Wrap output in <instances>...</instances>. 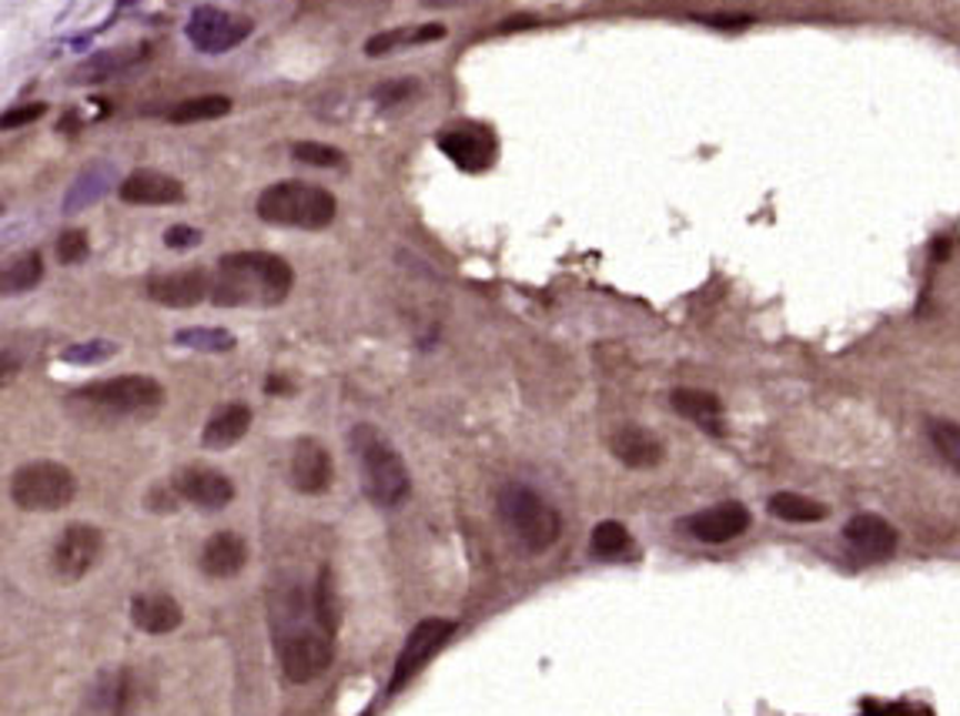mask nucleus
Instances as JSON below:
<instances>
[{"instance_id": "f257e3e1", "label": "nucleus", "mask_w": 960, "mask_h": 716, "mask_svg": "<svg viewBox=\"0 0 960 716\" xmlns=\"http://www.w3.org/2000/svg\"><path fill=\"white\" fill-rule=\"evenodd\" d=\"M272 633L288 683H312L331 666L335 633H328L312 606V590L285 586L272 593Z\"/></svg>"}, {"instance_id": "f03ea898", "label": "nucleus", "mask_w": 960, "mask_h": 716, "mask_svg": "<svg viewBox=\"0 0 960 716\" xmlns=\"http://www.w3.org/2000/svg\"><path fill=\"white\" fill-rule=\"evenodd\" d=\"M295 272L272 252L222 255L212 275V301L222 308H272L292 295Z\"/></svg>"}, {"instance_id": "7ed1b4c3", "label": "nucleus", "mask_w": 960, "mask_h": 716, "mask_svg": "<svg viewBox=\"0 0 960 716\" xmlns=\"http://www.w3.org/2000/svg\"><path fill=\"white\" fill-rule=\"evenodd\" d=\"M351 452L358 459L361 489L378 509H396L412 492V475L399 449L381 436L375 426H355L351 429Z\"/></svg>"}, {"instance_id": "20e7f679", "label": "nucleus", "mask_w": 960, "mask_h": 716, "mask_svg": "<svg viewBox=\"0 0 960 716\" xmlns=\"http://www.w3.org/2000/svg\"><path fill=\"white\" fill-rule=\"evenodd\" d=\"M255 212L262 222L278 225V228H302V232H321L335 222L338 215V202L328 188L321 185H308V182H278L268 185L258 202Z\"/></svg>"}, {"instance_id": "39448f33", "label": "nucleus", "mask_w": 960, "mask_h": 716, "mask_svg": "<svg viewBox=\"0 0 960 716\" xmlns=\"http://www.w3.org/2000/svg\"><path fill=\"white\" fill-rule=\"evenodd\" d=\"M71 406L104 419H147L164 406V386L151 376H114L78 389Z\"/></svg>"}, {"instance_id": "423d86ee", "label": "nucleus", "mask_w": 960, "mask_h": 716, "mask_svg": "<svg viewBox=\"0 0 960 716\" xmlns=\"http://www.w3.org/2000/svg\"><path fill=\"white\" fill-rule=\"evenodd\" d=\"M499 519L512 532V540L532 556L552 550L559 532H562L559 512L535 489H529L522 482H509L499 492Z\"/></svg>"}, {"instance_id": "0eeeda50", "label": "nucleus", "mask_w": 960, "mask_h": 716, "mask_svg": "<svg viewBox=\"0 0 960 716\" xmlns=\"http://www.w3.org/2000/svg\"><path fill=\"white\" fill-rule=\"evenodd\" d=\"M78 479L54 459H38L11 475V499L24 512H61L74 502Z\"/></svg>"}, {"instance_id": "6e6552de", "label": "nucleus", "mask_w": 960, "mask_h": 716, "mask_svg": "<svg viewBox=\"0 0 960 716\" xmlns=\"http://www.w3.org/2000/svg\"><path fill=\"white\" fill-rule=\"evenodd\" d=\"M255 31V24L242 14H228L222 8L202 4L191 11L187 24H184V38L195 44L202 54H225L232 48H238L248 34Z\"/></svg>"}, {"instance_id": "1a4fd4ad", "label": "nucleus", "mask_w": 960, "mask_h": 716, "mask_svg": "<svg viewBox=\"0 0 960 716\" xmlns=\"http://www.w3.org/2000/svg\"><path fill=\"white\" fill-rule=\"evenodd\" d=\"M104 550V532L91 522H74L61 532V540L51 553V570L61 583L84 580Z\"/></svg>"}, {"instance_id": "9d476101", "label": "nucleus", "mask_w": 960, "mask_h": 716, "mask_svg": "<svg viewBox=\"0 0 960 716\" xmlns=\"http://www.w3.org/2000/svg\"><path fill=\"white\" fill-rule=\"evenodd\" d=\"M452 633H456V623H452V620H442V616L422 620V623L409 633V640H406V646H402V653H399V659H396V669H392V679H389V693L396 696L399 689H406V686L412 683V676L452 640Z\"/></svg>"}, {"instance_id": "9b49d317", "label": "nucleus", "mask_w": 960, "mask_h": 716, "mask_svg": "<svg viewBox=\"0 0 960 716\" xmlns=\"http://www.w3.org/2000/svg\"><path fill=\"white\" fill-rule=\"evenodd\" d=\"M680 529L690 532L696 543L719 546V543H729L749 529V509L743 502H719V505H709V509L686 515L680 522Z\"/></svg>"}, {"instance_id": "f8f14e48", "label": "nucleus", "mask_w": 960, "mask_h": 716, "mask_svg": "<svg viewBox=\"0 0 960 716\" xmlns=\"http://www.w3.org/2000/svg\"><path fill=\"white\" fill-rule=\"evenodd\" d=\"M171 489L184 502L198 505V509H208V512H218V509H225L235 499V482L225 472L212 469V466H184V469H177Z\"/></svg>"}, {"instance_id": "ddd939ff", "label": "nucleus", "mask_w": 960, "mask_h": 716, "mask_svg": "<svg viewBox=\"0 0 960 716\" xmlns=\"http://www.w3.org/2000/svg\"><path fill=\"white\" fill-rule=\"evenodd\" d=\"M147 298L164 308H195L212 298V275L205 268L164 272L147 282Z\"/></svg>"}, {"instance_id": "4468645a", "label": "nucleus", "mask_w": 960, "mask_h": 716, "mask_svg": "<svg viewBox=\"0 0 960 716\" xmlns=\"http://www.w3.org/2000/svg\"><path fill=\"white\" fill-rule=\"evenodd\" d=\"M331 475H335V466H331L328 449H325L318 439L302 436V439L292 446V459H288V479H292V485H295L302 495H321V492L331 485Z\"/></svg>"}, {"instance_id": "2eb2a0df", "label": "nucleus", "mask_w": 960, "mask_h": 716, "mask_svg": "<svg viewBox=\"0 0 960 716\" xmlns=\"http://www.w3.org/2000/svg\"><path fill=\"white\" fill-rule=\"evenodd\" d=\"M844 540L854 550V556L864 563H884L897 553V529L874 512L854 515L844 525Z\"/></svg>"}, {"instance_id": "dca6fc26", "label": "nucleus", "mask_w": 960, "mask_h": 716, "mask_svg": "<svg viewBox=\"0 0 960 716\" xmlns=\"http://www.w3.org/2000/svg\"><path fill=\"white\" fill-rule=\"evenodd\" d=\"M121 202L127 205H141V208H167V205H177L184 202V185L177 182V177L164 174V171H154V167H137L131 171L121 188H118Z\"/></svg>"}, {"instance_id": "f3484780", "label": "nucleus", "mask_w": 960, "mask_h": 716, "mask_svg": "<svg viewBox=\"0 0 960 716\" xmlns=\"http://www.w3.org/2000/svg\"><path fill=\"white\" fill-rule=\"evenodd\" d=\"M202 573L212 580H232L245 570L248 563V543L242 540L238 532L222 529L215 535H208V543L202 546Z\"/></svg>"}, {"instance_id": "a211bd4d", "label": "nucleus", "mask_w": 960, "mask_h": 716, "mask_svg": "<svg viewBox=\"0 0 960 716\" xmlns=\"http://www.w3.org/2000/svg\"><path fill=\"white\" fill-rule=\"evenodd\" d=\"M439 147L466 171H482L496 157V141L486 127H456L439 134Z\"/></svg>"}, {"instance_id": "6ab92c4d", "label": "nucleus", "mask_w": 960, "mask_h": 716, "mask_svg": "<svg viewBox=\"0 0 960 716\" xmlns=\"http://www.w3.org/2000/svg\"><path fill=\"white\" fill-rule=\"evenodd\" d=\"M610 452L630 469H656L666 456L663 442L643 426H623L610 436Z\"/></svg>"}, {"instance_id": "aec40b11", "label": "nucleus", "mask_w": 960, "mask_h": 716, "mask_svg": "<svg viewBox=\"0 0 960 716\" xmlns=\"http://www.w3.org/2000/svg\"><path fill=\"white\" fill-rule=\"evenodd\" d=\"M181 603L167 593H137L131 600V623L147 636H164L181 626Z\"/></svg>"}, {"instance_id": "412c9836", "label": "nucleus", "mask_w": 960, "mask_h": 716, "mask_svg": "<svg viewBox=\"0 0 960 716\" xmlns=\"http://www.w3.org/2000/svg\"><path fill=\"white\" fill-rule=\"evenodd\" d=\"M252 429V409L245 402H228L212 412V419L202 429V446L212 452H225L235 442H242Z\"/></svg>"}, {"instance_id": "4be33fe9", "label": "nucleus", "mask_w": 960, "mask_h": 716, "mask_svg": "<svg viewBox=\"0 0 960 716\" xmlns=\"http://www.w3.org/2000/svg\"><path fill=\"white\" fill-rule=\"evenodd\" d=\"M670 406L709 436H723V402L703 389H673Z\"/></svg>"}, {"instance_id": "5701e85b", "label": "nucleus", "mask_w": 960, "mask_h": 716, "mask_svg": "<svg viewBox=\"0 0 960 716\" xmlns=\"http://www.w3.org/2000/svg\"><path fill=\"white\" fill-rule=\"evenodd\" d=\"M446 28L442 24H422V28H399V31H381L375 38L365 41V54L368 58H381V54H392L399 48H416V44H432L442 41Z\"/></svg>"}, {"instance_id": "b1692460", "label": "nucleus", "mask_w": 960, "mask_h": 716, "mask_svg": "<svg viewBox=\"0 0 960 716\" xmlns=\"http://www.w3.org/2000/svg\"><path fill=\"white\" fill-rule=\"evenodd\" d=\"M232 114V98L225 94H198V98H187L181 104H174L167 111L171 124H198V121H218Z\"/></svg>"}, {"instance_id": "393cba45", "label": "nucleus", "mask_w": 960, "mask_h": 716, "mask_svg": "<svg viewBox=\"0 0 960 716\" xmlns=\"http://www.w3.org/2000/svg\"><path fill=\"white\" fill-rule=\"evenodd\" d=\"M770 512L784 522H820V519H827L830 509L810 495H800V492H777V495H770Z\"/></svg>"}, {"instance_id": "a878e982", "label": "nucleus", "mask_w": 960, "mask_h": 716, "mask_svg": "<svg viewBox=\"0 0 960 716\" xmlns=\"http://www.w3.org/2000/svg\"><path fill=\"white\" fill-rule=\"evenodd\" d=\"M630 546H633V535H630V529H626L623 522H616V519L600 522V525L593 529V535H590V553L600 556V560H620V556L630 553Z\"/></svg>"}, {"instance_id": "bb28decb", "label": "nucleus", "mask_w": 960, "mask_h": 716, "mask_svg": "<svg viewBox=\"0 0 960 716\" xmlns=\"http://www.w3.org/2000/svg\"><path fill=\"white\" fill-rule=\"evenodd\" d=\"M41 278H44V258H41V252L18 255V258L8 262V268H4V295L31 291V288L41 285Z\"/></svg>"}, {"instance_id": "cd10ccee", "label": "nucleus", "mask_w": 960, "mask_h": 716, "mask_svg": "<svg viewBox=\"0 0 960 716\" xmlns=\"http://www.w3.org/2000/svg\"><path fill=\"white\" fill-rule=\"evenodd\" d=\"M312 606H315V616L318 623L338 636V626H341V606H338V593H335V580H331V570L325 566L312 586Z\"/></svg>"}, {"instance_id": "c85d7f7f", "label": "nucleus", "mask_w": 960, "mask_h": 716, "mask_svg": "<svg viewBox=\"0 0 960 716\" xmlns=\"http://www.w3.org/2000/svg\"><path fill=\"white\" fill-rule=\"evenodd\" d=\"M137 58H144V51H127V48H121V51H104V54L91 58L88 64H81V71L74 74V81H81V84L104 81V78H111V74H118V71H127Z\"/></svg>"}, {"instance_id": "c756f323", "label": "nucleus", "mask_w": 960, "mask_h": 716, "mask_svg": "<svg viewBox=\"0 0 960 716\" xmlns=\"http://www.w3.org/2000/svg\"><path fill=\"white\" fill-rule=\"evenodd\" d=\"M177 345L187 348H198V351H232L235 348V335L225 328H181L174 335Z\"/></svg>"}, {"instance_id": "7c9ffc66", "label": "nucleus", "mask_w": 960, "mask_h": 716, "mask_svg": "<svg viewBox=\"0 0 960 716\" xmlns=\"http://www.w3.org/2000/svg\"><path fill=\"white\" fill-rule=\"evenodd\" d=\"M930 442L937 449V456L960 475V426L957 422H930Z\"/></svg>"}, {"instance_id": "2f4dec72", "label": "nucleus", "mask_w": 960, "mask_h": 716, "mask_svg": "<svg viewBox=\"0 0 960 716\" xmlns=\"http://www.w3.org/2000/svg\"><path fill=\"white\" fill-rule=\"evenodd\" d=\"M292 154H295V161L312 164V167H338L345 161V154L335 144H325V141H298L292 147Z\"/></svg>"}, {"instance_id": "473e14b6", "label": "nucleus", "mask_w": 960, "mask_h": 716, "mask_svg": "<svg viewBox=\"0 0 960 716\" xmlns=\"http://www.w3.org/2000/svg\"><path fill=\"white\" fill-rule=\"evenodd\" d=\"M54 255H58L61 265H81V262L91 255L88 232H81V228H68V232H61V238H58V245H54Z\"/></svg>"}, {"instance_id": "72a5a7b5", "label": "nucleus", "mask_w": 960, "mask_h": 716, "mask_svg": "<svg viewBox=\"0 0 960 716\" xmlns=\"http://www.w3.org/2000/svg\"><path fill=\"white\" fill-rule=\"evenodd\" d=\"M118 351L114 341H84V345H71L61 358L64 362H74V366H94V362H104V358H111Z\"/></svg>"}, {"instance_id": "f704fd0d", "label": "nucleus", "mask_w": 960, "mask_h": 716, "mask_svg": "<svg viewBox=\"0 0 960 716\" xmlns=\"http://www.w3.org/2000/svg\"><path fill=\"white\" fill-rule=\"evenodd\" d=\"M419 81H412V78H402V81H386V84H378L375 88V104L378 108H396V104H402V101H409V98H416L419 94Z\"/></svg>"}, {"instance_id": "c9c22d12", "label": "nucleus", "mask_w": 960, "mask_h": 716, "mask_svg": "<svg viewBox=\"0 0 960 716\" xmlns=\"http://www.w3.org/2000/svg\"><path fill=\"white\" fill-rule=\"evenodd\" d=\"M44 114H48V104L38 101V104H24V108H11L0 124H4V131H14V127H28V124H34V121H41Z\"/></svg>"}, {"instance_id": "e433bc0d", "label": "nucleus", "mask_w": 960, "mask_h": 716, "mask_svg": "<svg viewBox=\"0 0 960 716\" xmlns=\"http://www.w3.org/2000/svg\"><path fill=\"white\" fill-rule=\"evenodd\" d=\"M202 242V232L198 228H187V225H174L164 232V245L167 248H195Z\"/></svg>"}, {"instance_id": "4c0bfd02", "label": "nucleus", "mask_w": 960, "mask_h": 716, "mask_svg": "<svg viewBox=\"0 0 960 716\" xmlns=\"http://www.w3.org/2000/svg\"><path fill=\"white\" fill-rule=\"evenodd\" d=\"M696 21L709 24V28H719V31H739V28H749L753 18L749 14H699Z\"/></svg>"}, {"instance_id": "58836bf2", "label": "nucleus", "mask_w": 960, "mask_h": 716, "mask_svg": "<svg viewBox=\"0 0 960 716\" xmlns=\"http://www.w3.org/2000/svg\"><path fill=\"white\" fill-rule=\"evenodd\" d=\"M532 24H535V18H525V14H522V18H512V21H505V24H502V31H515V28H532Z\"/></svg>"}, {"instance_id": "ea45409f", "label": "nucleus", "mask_w": 960, "mask_h": 716, "mask_svg": "<svg viewBox=\"0 0 960 716\" xmlns=\"http://www.w3.org/2000/svg\"><path fill=\"white\" fill-rule=\"evenodd\" d=\"M429 8H449V4H462V0H426Z\"/></svg>"}]
</instances>
